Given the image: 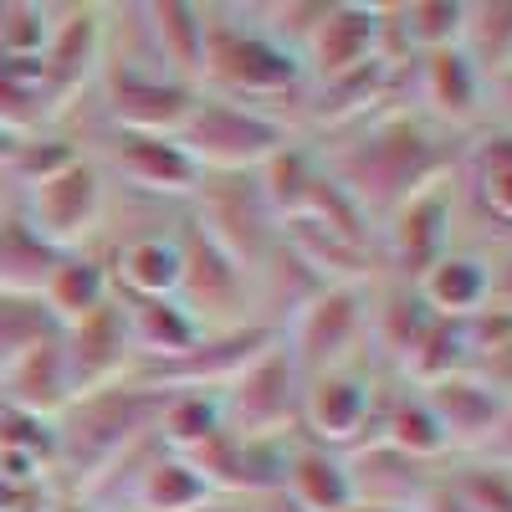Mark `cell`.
Listing matches in <instances>:
<instances>
[{
	"instance_id": "obj_35",
	"label": "cell",
	"mask_w": 512,
	"mask_h": 512,
	"mask_svg": "<svg viewBox=\"0 0 512 512\" xmlns=\"http://www.w3.org/2000/svg\"><path fill=\"white\" fill-rule=\"evenodd\" d=\"M482 262H487V308L512 313V231L482 246Z\"/></svg>"
},
{
	"instance_id": "obj_12",
	"label": "cell",
	"mask_w": 512,
	"mask_h": 512,
	"mask_svg": "<svg viewBox=\"0 0 512 512\" xmlns=\"http://www.w3.org/2000/svg\"><path fill=\"white\" fill-rule=\"evenodd\" d=\"M379 379L384 374L374 364L308 374L303 379V410H297V436H308L328 451H354L359 441H369Z\"/></svg>"
},
{
	"instance_id": "obj_19",
	"label": "cell",
	"mask_w": 512,
	"mask_h": 512,
	"mask_svg": "<svg viewBox=\"0 0 512 512\" xmlns=\"http://www.w3.org/2000/svg\"><path fill=\"white\" fill-rule=\"evenodd\" d=\"M369 441H384L405 451L410 461H425V466H446V436H441V420L425 400V390L415 384L384 374L379 379V400H374V425H369Z\"/></svg>"
},
{
	"instance_id": "obj_15",
	"label": "cell",
	"mask_w": 512,
	"mask_h": 512,
	"mask_svg": "<svg viewBox=\"0 0 512 512\" xmlns=\"http://www.w3.org/2000/svg\"><path fill=\"white\" fill-rule=\"evenodd\" d=\"M175 221H144L128 226L118 236H108L103 246H93L108 277H113V297H175L180 292V241H175Z\"/></svg>"
},
{
	"instance_id": "obj_21",
	"label": "cell",
	"mask_w": 512,
	"mask_h": 512,
	"mask_svg": "<svg viewBox=\"0 0 512 512\" xmlns=\"http://www.w3.org/2000/svg\"><path fill=\"white\" fill-rule=\"evenodd\" d=\"M118 313L128 328V349H134L139 369H164L175 364L180 354H190L200 344V323L180 308V297H118Z\"/></svg>"
},
{
	"instance_id": "obj_18",
	"label": "cell",
	"mask_w": 512,
	"mask_h": 512,
	"mask_svg": "<svg viewBox=\"0 0 512 512\" xmlns=\"http://www.w3.org/2000/svg\"><path fill=\"white\" fill-rule=\"evenodd\" d=\"M425 400H431L436 420H441V436H446V456L451 461H472L482 456V446L492 441L497 420L507 415V395H497L492 384H482L477 374H451L441 384H425Z\"/></svg>"
},
{
	"instance_id": "obj_36",
	"label": "cell",
	"mask_w": 512,
	"mask_h": 512,
	"mask_svg": "<svg viewBox=\"0 0 512 512\" xmlns=\"http://www.w3.org/2000/svg\"><path fill=\"white\" fill-rule=\"evenodd\" d=\"M410 512H472V507H466V497L456 492L451 472L441 466V472L431 477V487H425V492L415 497V507H410Z\"/></svg>"
},
{
	"instance_id": "obj_17",
	"label": "cell",
	"mask_w": 512,
	"mask_h": 512,
	"mask_svg": "<svg viewBox=\"0 0 512 512\" xmlns=\"http://www.w3.org/2000/svg\"><path fill=\"white\" fill-rule=\"evenodd\" d=\"M57 338H62L67 379H72V400H77V395H93V390H108V384L134 379V369H139L134 349H128V328H123V313H118V297H113L103 313L62 328Z\"/></svg>"
},
{
	"instance_id": "obj_25",
	"label": "cell",
	"mask_w": 512,
	"mask_h": 512,
	"mask_svg": "<svg viewBox=\"0 0 512 512\" xmlns=\"http://www.w3.org/2000/svg\"><path fill=\"white\" fill-rule=\"evenodd\" d=\"M144 31L154 62L200 93V62H205V6L200 0H149L144 6Z\"/></svg>"
},
{
	"instance_id": "obj_23",
	"label": "cell",
	"mask_w": 512,
	"mask_h": 512,
	"mask_svg": "<svg viewBox=\"0 0 512 512\" xmlns=\"http://www.w3.org/2000/svg\"><path fill=\"white\" fill-rule=\"evenodd\" d=\"M410 292L420 297V308L431 318H446V323L477 318L487 308V262H482V251L451 246L446 256H436V262L410 282Z\"/></svg>"
},
{
	"instance_id": "obj_41",
	"label": "cell",
	"mask_w": 512,
	"mask_h": 512,
	"mask_svg": "<svg viewBox=\"0 0 512 512\" xmlns=\"http://www.w3.org/2000/svg\"><path fill=\"white\" fill-rule=\"evenodd\" d=\"M349 512H400V507H369V502H354Z\"/></svg>"
},
{
	"instance_id": "obj_4",
	"label": "cell",
	"mask_w": 512,
	"mask_h": 512,
	"mask_svg": "<svg viewBox=\"0 0 512 512\" xmlns=\"http://www.w3.org/2000/svg\"><path fill=\"white\" fill-rule=\"evenodd\" d=\"M175 139L195 159V169L205 180H246L272 154H282L297 134H292L287 118H277L267 108L231 103V98H216V93H195V108L180 123Z\"/></svg>"
},
{
	"instance_id": "obj_5",
	"label": "cell",
	"mask_w": 512,
	"mask_h": 512,
	"mask_svg": "<svg viewBox=\"0 0 512 512\" xmlns=\"http://www.w3.org/2000/svg\"><path fill=\"white\" fill-rule=\"evenodd\" d=\"M374 287L379 282H328L318 287L303 308H297L277 338L292 354V364L308 374L323 369H349L369 364V308H374Z\"/></svg>"
},
{
	"instance_id": "obj_29",
	"label": "cell",
	"mask_w": 512,
	"mask_h": 512,
	"mask_svg": "<svg viewBox=\"0 0 512 512\" xmlns=\"http://www.w3.org/2000/svg\"><path fill=\"white\" fill-rule=\"evenodd\" d=\"M0 128L16 139H36L57 128V108L47 98V82H41L36 62H6L0 57Z\"/></svg>"
},
{
	"instance_id": "obj_26",
	"label": "cell",
	"mask_w": 512,
	"mask_h": 512,
	"mask_svg": "<svg viewBox=\"0 0 512 512\" xmlns=\"http://www.w3.org/2000/svg\"><path fill=\"white\" fill-rule=\"evenodd\" d=\"M0 405H11L36 420H57L72 405V379L62 359V338H47L31 354H21L6 374H0Z\"/></svg>"
},
{
	"instance_id": "obj_16",
	"label": "cell",
	"mask_w": 512,
	"mask_h": 512,
	"mask_svg": "<svg viewBox=\"0 0 512 512\" xmlns=\"http://www.w3.org/2000/svg\"><path fill=\"white\" fill-rule=\"evenodd\" d=\"M272 338H277V328H262V323L231 328V333H205L200 344H195L190 354H180L175 364L144 369V374H134V379H144L149 390H205V395H221L226 384L272 344Z\"/></svg>"
},
{
	"instance_id": "obj_11",
	"label": "cell",
	"mask_w": 512,
	"mask_h": 512,
	"mask_svg": "<svg viewBox=\"0 0 512 512\" xmlns=\"http://www.w3.org/2000/svg\"><path fill=\"white\" fill-rule=\"evenodd\" d=\"M405 108H415L446 139L466 144L487 123V77L466 62L456 47L415 57L405 67Z\"/></svg>"
},
{
	"instance_id": "obj_3",
	"label": "cell",
	"mask_w": 512,
	"mask_h": 512,
	"mask_svg": "<svg viewBox=\"0 0 512 512\" xmlns=\"http://www.w3.org/2000/svg\"><path fill=\"white\" fill-rule=\"evenodd\" d=\"M154 415H159V390H149L144 379H123V384H108V390L77 395L52 420V436H57L52 477H57V487L82 492L98 472H108L118 456L144 446L154 436Z\"/></svg>"
},
{
	"instance_id": "obj_33",
	"label": "cell",
	"mask_w": 512,
	"mask_h": 512,
	"mask_svg": "<svg viewBox=\"0 0 512 512\" xmlns=\"http://www.w3.org/2000/svg\"><path fill=\"white\" fill-rule=\"evenodd\" d=\"M52 21H57V6H36V0L0 6V57L6 62H41Z\"/></svg>"
},
{
	"instance_id": "obj_9",
	"label": "cell",
	"mask_w": 512,
	"mask_h": 512,
	"mask_svg": "<svg viewBox=\"0 0 512 512\" xmlns=\"http://www.w3.org/2000/svg\"><path fill=\"white\" fill-rule=\"evenodd\" d=\"M88 154L108 175V190L144 200L159 210H185L200 190V169L180 149V139H159V134H88Z\"/></svg>"
},
{
	"instance_id": "obj_13",
	"label": "cell",
	"mask_w": 512,
	"mask_h": 512,
	"mask_svg": "<svg viewBox=\"0 0 512 512\" xmlns=\"http://www.w3.org/2000/svg\"><path fill=\"white\" fill-rule=\"evenodd\" d=\"M185 210L236 256L246 277L282 246V221L267 210V200H262L251 175L246 180H200V190Z\"/></svg>"
},
{
	"instance_id": "obj_38",
	"label": "cell",
	"mask_w": 512,
	"mask_h": 512,
	"mask_svg": "<svg viewBox=\"0 0 512 512\" xmlns=\"http://www.w3.org/2000/svg\"><path fill=\"white\" fill-rule=\"evenodd\" d=\"M472 461H487V466H502V472H512V405H507V415L497 420V431H492V441L482 446V456H472Z\"/></svg>"
},
{
	"instance_id": "obj_6",
	"label": "cell",
	"mask_w": 512,
	"mask_h": 512,
	"mask_svg": "<svg viewBox=\"0 0 512 512\" xmlns=\"http://www.w3.org/2000/svg\"><path fill=\"white\" fill-rule=\"evenodd\" d=\"M108 175L98 169V159L82 149L77 159H67L62 169H52L47 180H36L26 190H16V210L31 226V236L52 251H82L98 246L103 221H108Z\"/></svg>"
},
{
	"instance_id": "obj_10",
	"label": "cell",
	"mask_w": 512,
	"mask_h": 512,
	"mask_svg": "<svg viewBox=\"0 0 512 512\" xmlns=\"http://www.w3.org/2000/svg\"><path fill=\"white\" fill-rule=\"evenodd\" d=\"M221 400V425L241 441H292L297 436V410H303V369L292 364L282 338L256 354Z\"/></svg>"
},
{
	"instance_id": "obj_24",
	"label": "cell",
	"mask_w": 512,
	"mask_h": 512,
	"mask_svg": "<svg viewBox=\"0 0 512 512\" xmlns=\"http://www.w3.org/2000/svg\"><path fill=\"white\" fill-rule=\"evenodd\" d=\"M41 308L52 313L57 328H72L82 318H93L113 303V277H108V262L82 246V251H57V262L47 272V282H41Z\"/></svg>"
},
{
	"instance_id": "obj_2",
	"label": "cell",
	"mask_w": 512,
	"mask_h": 512,
	"mask_svg": "<svg viewBox=\"0 0 512 512\" xmlns=\"http://www.w3.org/2000/svg\"><path fill=\"white\" fill-rule=\"evenodd\" d=\"M200 93H216L231 103L267 108L292 123L303 118L308 77L303 62L282 52L277 41L251 21L246 6H205V62H200Z\"/></svg>"
},
{
	"instance_id": "obj_30",
	"label": "cell",
	"mask_w": 512,
	"mask_h": 512,
	"mask_svg": "<svg viewBox=\"0 0 512 512\" xmlns=\"http://www.w3.org/2000/svg\"><path fill=\"white\" fill-rule=\"evenodd\" d=\"M456 52L482 77L507 72L512 67V0H466Z\"/></svg>"
},
{
	"instance_id": "obj_34",
	"label": "cell",
	"mask_w": 512,
	"mask_h": 512,
	"mask_svg": "<svg viewBox=\"0 0 512 512\" xmlns=\"http://www.w3.org/2000/svg\"><path fill=\"white\" fill-rule=\"evenodd\" d=\"M446 472L472 512H512V472L487 461H446Z\"/></svg>"
},
{
	"instance_id": "obj_22",
	"label": "cell",
	"mask_w": 512,
	"mask_h": 512,
	"mask_svg": "<svg viewBox=\"0 0 512 512\" xmlns=\"http://www.w3.org/2000/svg\"><path fill=\"white\" fill-rule=\"evenodd\" d=\"M344 466H349L354 502H369V507H400V512H410L415 497L431 487V477L441 472V466L410 461L405 451L384 446V441H359L354 451H344Z\"/></svg>"
},
{
	"instance_id": "obj_28",
	"label": "cell",
	"mask_w": 512,
	"mask_h": 512,
	"mask_svg": "<svg viewBox=\"0 0 512 512\" xmlns=\"http://www.w3.org/2000/svg\"><path fill=\"white\" fill-rule=\"evenodd\" d=\"M221 400L205 390H159L154 441L175 456H195L210 436H221Z\"/></svg>"
},
{
	"instance_id": "obj_32",
	"label": "cell",
	"mask_w": 512,
	"mask_h": 512,
	"mask_svg": "<svg viewBox=\"0 0 512 512\" xmlns=\"http://www.w3.org/2000/svg\"><path fill=\"white\" fill-rule=\"evenodd\" d=\"M62 328L52 323V313L41 308V297H16L0 292V374H6L21 354H31L36 344L57 338Z\"/></svg>"
},
{
	"instance_id": "obj_14",
	"label": "cell",
	"mask_w": 512,
	"mask_h": 512,
	"mask_svg": "<svg viewBox=\"0 0 512 512\" xmlns=\"http://www.w3.org/2000/svg\"><path fill=\"white\" fill-rule=\"evenodd\" d=\"M374 67H384V57H379V6L328 0L313 41L303 47L308 88H338V82H354Z\"/></svg>"
},
{
	"instance_id": "obj_37",
	"label": "cell",
	"mask_w": 512,
	"mask_h": 512,
	"mask_svg": "<svg viewBox=\"0 0 512 512\" xmlns=\"http://www.w3.org/2000/svg\"><path fill=\"white\" fill-rule=\"evenodd\" d=\"M482 128H502V134H512V67L487 77V123Z\"/></svg>"
},
{
	"instance_id": "obj_1",
	"label": "cell",
	"mask_w": 512,
	"mask_h": 512,
	"mask_svg": "<svg viewBox=\"0 0 512 512\" xmlns=\"http://www.w3.org/2000/svg\"><path fill=\"white\" fill-rule=\"evenodd\" d=\"M308 144L318 149L328 180L359 205V216L369 226H379L420 185L451 175L461 159V144L446 139L441 128H431L405 103H384L369 118L333 128V134L308 139Z\"/></svg>"
},
{
	"instance_id": "obj_27",
	"label": "cell",
	"mask_w": 512,
	"mask_h": 512,
	"mask_svg": "<svg viewBox=\"0 0 512 512\" xmlns=\"http://www.w3.org/2000/svg\"><path fill=\"white\" fill-rule=\"evenodd\" d=\"M210 497L216 492L205 487V477L195 472L190 456H175V451L154 446L134 492H128V512H195Z\"/></svg>"
},
{
	"instance_id": "obj_31",
	"label": "cell",
	"mask_w": 512,
	"mask_h": 512,
	"mask_svg": "<svg viewBox=\"0 0 512 512\" xmlns=\"http://www.w3.org/2000/svg\"><path fill=\"white\" fill-rule=\"evenodd\" d=\"M57 262L52 246H41L31 236V226L21 221V210H0V292H16V297H36L41 282H47Z\"/></svg>"
},
{
	"instance_id": "obj_39",
	"label": "cell",
	"mask_w": 512,
	"mask_h": 512,
	"mask_svg": "<svg viewBox=\"0 0 512 512\" xmlns=\"http://www.w3.org/2000/svg\"><path fill=\"white\" fill-rule=\"evenodd\" d=\"M195 512H262V502H246V497H210Z\"/></svg>"
},
{
	"instance_id": "obj_8",
	"label": "cell",
	"mask_w": 512,
	"mask_h": 512,
	"mask_svg": "<svg viewBox=\"0 0 512 512\" xmlns=\"http://www.w3.org/2000/svg\"><path fill=\"white\" fill-rule=\"evenodd\" d=\"M180 241V308L200 323V333H231L251 328V277L241 272L236 256L210 236L190 210H180L175 221Z\"/></svg>"
},
{
	"instance_id": "obj_7",
	"label": "cell",
	"mask_w": 512,
	"mask_h": 512,
	"mask_svg": "<svg viewBox=\"0 0 512 512\" xmlns=\"http://www.w3.org/2000/svg\"><path fill=\"white\" fill-rule=\"evenodd\" d=\"M461 236V180L456 169L431 185L405 195L390 216L374 226V251H379V277L390 282H415L425 267L446 256Z\"/></svg>"
},
{
	"instance_id": "obj_20",
	"label": "cell",
	"mask_w": 512,
	"mask_h": 512,
	"mask_svg": "<svg viewBox=\"0 0 512 512\" xmlns=\"http://www.w3.org/2000/svg\"><path fill=\"white\" fill-rule=\"evenodd\" d=\"M277 497L292 512H349L354 507V487H349L344 451H328V446H318L308 436H292L287 456H282Z\"/></svg>"
},
{
	"instance_id": "obj_40",
	"label": "cell",
	"mask_w": 512,
	"mask_h": 512,
	"mask_svg": "<svg viewBox=\"0 0 512 512\" xmlns=\"http://www.w3.org/2000/svg\"><path fill=\"white\" fill-rule=\"evenodd\" d=\"M16 134H6V128H0V175H6V169H11V159H16Z\"/></svg>"
}]
</instances>
